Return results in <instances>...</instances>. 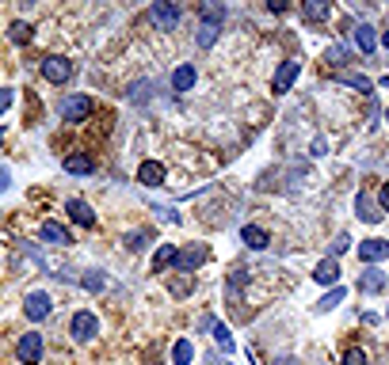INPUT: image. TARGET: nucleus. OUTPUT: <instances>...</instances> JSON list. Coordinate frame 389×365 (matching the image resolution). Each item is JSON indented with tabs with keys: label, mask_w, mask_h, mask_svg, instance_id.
<instances>
[{
	"label": "nucleus",
	"mask_w": 389,
	"mask_h": 365,
	"mask_svg": "<svg viewBox=\"0 0 389 365\" xmlns=\"http://www.w3.org/2000/svg\"><path fill=\"white\" fill-rule=\"evenodd\" d=\"M328 61H332V65H348L351 54H348L344 46H332V49H328Z\"/></svg>",
	"instance_id": "32"
},
{
	"label": "nucleus",
	"mask_w": 389,
	"mask_h": 365,
	"mask_svg": "<svg viewBox=\"0 0 389 365\" xmlns=\"http://www.w3.org/2000/svg\"><path fill=\"white\" fill-rule=\"evenodd\" d=\"M359 259H363V263L389 259V240H366V243H359Z\"/></svg>",
	"instance_id": "12"
},
{
	"label": "nucleus",
	"mask_w": 389,
	"mask_h": 365,
	"mask_svg": "<svg viewBox=\"0 0 389 365\" xmlns=\"http://www.w3.org/2000/svg\"><path fill=\"white\" fill-rule=\"evenodd\" d=\"M339 365H366V350L363 346H351L348 354H344V362Z\"/></svg>",
	"instance_id": "30"
},
{
	"label": "nucleus",
	"mask_w": 389,
	"mask_h": 365,
	"mask_svg": "<svg viewBox=\"0 0 389 365\" xmlns=\"http://www.w3.org/2000/svg\"><path fill=\"white\" fill-rule=\"evenodd\" d=\"M348 84H351V88H355V91H374V84L366 80L363 73H348Z\"/></svg>",
	"instance_id": "31"
},
{
	"label": "nucleus",
	"mask_w": 389,
	"mask_h": 365,
	"mask_svg": "<svg viewBox=\"0 0 389 365\" xmlns=\"http://www.w3.org/2000/svg\"><path fill=\"white\" fill-rule=\"evenodd\" d=\"M149 19L160 27V31H176V23H180V8L168 4V0H157V4L149 8Z\"/></svg>",
	"instance_id": "7"
},
{
	"label": "nucleus",
	"mask_w": 389,
	"mask_h": 365,
	"mask_svg": "<svg viewBox=\"0 0 389 365\" xmlns=\"http://www.w3.org/2000/svg\"><path fill=\"white\" fill-rule=\"evenodd\" d=\"M275 365H298V357H275Z\"/></svg>",
	"instance_id": "39"
},
{
	"label": "nucleus",
	"mask_w": 389,
	"mask_h": 365,
	"mask_svg": "<svg viewBox=\"0 0 389 365\" xmlns=\"http://www.w3.org/2000/svg\"><path fill=\"white\" fill-rule=\"evenodd\" d=\"M191 357H195V346H191V339H180L172 346V362L176 365H191Z\"/></svg>",
	"instance_id": "22"
},
{
	"label": "nucleus",
	"mask_w": 389,
	"mask_h": 365,
	"mask_svg": "<svg viewBox=\"0 0 389 365\" xmlns=\"http://www.w3.org/2000/svg\"><path fill=\"white\" fill-rule=\"evenodd\" d=\"M207 259H210V247H207V243H191V247H183V252L176 255V267H180L183 274H195V270H199Z\"/></svg>",
	"instance_id": "6"
},
{
	"label": "nucleus",
	"mask_w": 389,
	"mask_h": 365,
	"mask_svg": "<svg viewBox=\"0 0 389 365\" xmlns=\"http://www.w3.org/2000/svg\"><path fill=\"white\" fill-rule=\"evenodd\" d=\"M351 243H355V240H351L348 232H339V236H336V243H332V255H344V252L351 247Z\"/></svg>",
	"instance_id": "33"
},
{
	"label": "nucleus",
	"mask_w": 389,
	"mask_h": 365,
	"mask_svg": "<svg viewBox=\"0 0 389 365\" xmlns=\"http://www.w3.org/2000/svg\"><path fill=\"white\" fill-rule=\"evenodd\" d=\"M309 153H313V156H324V137H313V145H309Z\"/></svg>",
	"instance_id": "38"
},
{
	"label": "nucleus",
	"mask_w": 389,
	"mask_h": 365,
	"mask_svg": "<svg viewBox=\"0 0 389 365\" xmlns=\"http://www.w3.org/2000/svg\"><path fill=\"white\" fill-rule=\"evenodd\" d=\"M313 282H317V285H332V289H336V282H339V267H336V259H321V263H317Z\"/></svg>",
	"instance_id": "16"
},
{
	"label": "nucleus",
	"mask_w": 389,
	"mask_h": 365,
	"mask_svg": "<svg viewBox=\"0 0 389 365\" xmlns=\"http://www.w3.org/2000/svg\"><path fill=\"white\" fill-rule=\"evenodd\" d=\"M267 8H271L275 16H282V12H290V4H286V0H271V4H267Z\"/></svg>",
	"instance_id": "37"
},
{
	"label": "nucleus",
	"mask_w": 389,
	"mask_h": 365,
	"mask_svg": "<svg viewBox=\"0 0 389 365\" xmlns=\"http://www.w3.org/2000/svg\"><path fill=\"white\" fill-rule=\"evenodd\" d=\"M386 118H389V111H386Z\"/></svg>",
	"instance_id": "42"
},
{
	"label": "nucleus",
	"mask_w": 389,
	"mask_h": 365,
	"mask_svg": "<svg viewBox=\"0 0 389 365\" xmlns=\"http://www.w3.org/2000/svg\"><path fill=\"white\" fill-rule=\"evenodd\" d=\"M378 84H381V88H389V76H381V80H378Z\"/></svg>",
	"instance_id": "41"
},
{
	"label": "nucleus",
	"mask_w": 389,
	"mask_h": 365,
	"mask_svg": "<svg viewBox=\"0 0 389 365\" xmlns=\"http://www.w3.org/2000/svg\"><path fill=\"white\" fill-rule=\"evenodd\" d=\"M218 31H222V27H210V23H199V34H195V42H199L202 49H210L218 42Z\"/></svg>",
	"instance_id": "26"
},
{
	"label": "nucleus",
	"mask_w": 389,
	"mask_h": 365,
	"mask_svg": "<svg viewBox=\"0 0 389 365\" xmlns=\"http://www.w3.org/2000/svg\"><path fill=\"white\" fill-rule=\"evenodd\" d=\"M355 213H359L363 221H378V217H381V206H374L370 195H359V198H355Z\"/></svg>",
	"instance_id": "20"
},
{
	"label": "nucleus",
	"mask_w": 389,
	"mask_h": 365,
	"mask_svg": "<svg viewBox=\"0 0 389 365\" xmlns=\"http://www.w3.org/2000/svg\"><path fill=\"white\" fill-rule=\"evenodd\" d=\"M381 285H386V274H381V270H366L363 282H359V289H363V293H378Z\"/></svg>",
	"instance_id": "23"
},
{
	"label": "nucleus",
	"mask_w": 389,
	"mask_h": 365,
	"mask_svg": "<svg viewBox=\"0 0 389 365\" xmlns=\"http://www.w3.org/2000/svg\"><path fill=\"white\" fill-rule=\"evenodd\" d=\"M8 187H12V171H8V168H0V195H4Z\"/></svg>",
	"instance_id": "36"
},
{
	"label": "nucleus",
	"mask_w": 389,
	"mask_h": 365,
	"mask_svg": "<svg viewBox=\"0 0 389 365\" xmlns=\"http://www.w3.org/2000/svg\"><path fill=\"white\" fill-rule=\"evenodd\" d=\"M381 46H386V49H389V31H386V34H381Z\"/></svg>",
	"instance_id": "40"
},
{
	"label": "nucleus",
	"mask_w": 389,
	"mask_h": 365,
	"mask_svg": "<svg viewBox=\"0 0 389 365\" xmlns=\"http://www.w3.org/2000/svg\"><path fill=\"white\" fill-rule=\"evenodd\" d=\"M378 206H381V213H389V183L378 190Z\"/></svg>",
	"instance_id": "35"
},
{
	"label": "nucleus",
	"mask_w": 389,
	"mask_h": 365,
	"mask_svg": "<svg viewBox=\"0 0 389 365\" xmlns=\"http://www.w3.org/2000/svg\"><path fill=\"white\" fill-rule=\"evenodd\" d=\"M138 183L141 187H165V164L160 160H141V168H138Z\"/></svg>",
	"instance_id": "8"
},
{
	"label": "nucleus",
	"mask_w": 389,
	"mask_h": 365,
	"mask_svg": "<svg viewBox=\"0 0 389 365\" xmlns=\"http://www.w3.org/2000/svg\"><path fill=\"white\" fill-rule=\"evenodd\" d=\"M176 255H180V247H176V243L157 247V255H153V270H160V274H165L168 267H176Z\"/></svg>",
	"instance_id": "17"
},
{
	"label": "nucleus",
	"mask_w": 389,
	"mask_h": 365,
	"mask_svg": "<svg viewBox=\"0 0 389 365\" xmlns=\"http://www.w3.org/2000/svg\"><path fill=\"white\" fill-rule=\"evenodd\" d=\"M240 240L249 243L252 252H264L267 243H271V236H267V228H260V225H244L240 228Z\"/></svg>",
	"instance_id": "15"
},
{
	"label": "nucleus",
	"mask_w": 389,
	"mask_h": 365,
	"mask_svg": "<svg viewBox=\"0 0 389 365\" xmlns=\"http://www.w3.org/2000/svg\"><path fill=\"white\" fill-rule=\"evenodd\" d=\"M8 38L16 42V46H27V42L34 38V27L27 23V19H12V27H8Z\"/></svg>",
	"instance_id": "18"
},
{
	"label": "nucleus",
	"mask_w": 389,
	"mask_h": 365,
	"mask_svg": "<svg viewBox=\"0 0 389 365\" xmlns=\"http://www.w3.org/2000/svg\"><path fill=\"white\" fill-rule=\"evenodd\" d=\"M145 243H149V232H130L126 236V252H145Z\"/></svg>",
	"instance_id": "28"
},
{
	"label": "nucleus",
	"mask_w": 389,
	"mask_h": 365,
	"mask_svg": "<svg viewBox=\"0 0 389 365\" xmlns=\"http://www.w3.org/2000/svg\"><path fill=\"white\" fill-rule=\"evenodd\" d=\"M88 114H92V99L88 96H65L61 99V122H88Z\"/></svg>",
	"instance_id": "5"
},
{
	"label": "nucleus",
	"mask_w": 389,
	"mask_h": 365,
	"mask_svg": "<svg viewBox=\"0 0 389 365\" xmlns=\"http://www.w3.org/2000/svg\"><path fill=\"white\" fill-rule=\"evenodd\" d=\"M298 73H302L298 61H282L279 73H275V80H271V88L279 91V96H282V91H290V88H294V80H298Z\"/></svg>",
	"instance_id": "9"
},
{
	"label": "nucleus",
	"mask_w": 389,
	"mask_h": 365,
	"mask_svg": "<svg viewBox=\"0 0 389 365\" xmlns=\"http://www.w3.org/2000/svg\"><path fill=\"white\" fill-rule=\"evenodd\" d=\"M81 285H84V289H88V293H100L103 285H107V278H103V270H84Z\"/></svg>",
	"instance_id": "24"
},
{
	"label": "nucleus",
	"mask_w": 389,
	"mask_h": 365,
	"mask_svg": "<svg viewBox=\"0 0 389 365\" xmlns=\"http://www.w3.org/2000/svg\"><path fill=\"white\" fill-rule=\"evenodd\" d=\"M42 350H46V342H42V335H39V331L19 335V342H16V357H19V365H39V362H42Z\"/></svg>",
	"instance_id": "2"
},
{
	"label": "nucleus",
	"mask_w": 389,
	"mask_h": 365,
	"mask_svg": "<svg viewBox=\"0 0 389 365\" xmlns=\"http://www.w3.org/2000/svg\"><path fill=\"white\" fill-rule=\"evenodd\" d=\"M42 240H46V243H58V247H65V243H73V236H69V228L58 225V221H42Z\"/></svg>",
	"instance_id": "14"
},
{
	"label": "nucleus",
	"mask_w": 389,
	"mask_h": 365,
	"mask_svg": "<svg viewBox=\"0 0 389 365\" xmlns=\"http://www.w3.org/2000/svg\"><path fill=\"white\" fill-rule=\"evenodd\" d=\"M328 4H324V0H309V4H306V16L309 19H324V16H328Z\"/></svg>",
	"instance_id": "29"
},
{
	"label": "nucleus",
	"mask_w": 389,
	"mask_h": 365,
	"mask_svg": "<svg viewBox=\"0 0 389 365\" xmlns=\"http://www.w3.org/2000/svg\"><path fill=\"white\" fill-rule=\"evenodd\" d=\"M195 80H199L195 65L183 61V65H176V73H172V91H191V88H195Z\"/></svg>",
	"instance_id": "13"
},
{
	"label": "nucleus",
	"mask_w": 389,
	"mask_h": 365,
	"mask_svg": "<svg viewBox=\"0 0 389 365\" xmlns=\"http://www.w3.org/2000/svg\"><path fill=\"white\" fill-rule=\"evenodd\" d=\"M344 297H348V289H344V285H336V289H328V293H324L321 300H317V312H332V309H336V305H339V300H344Z\"/></svg>",
	"instance_id": "21"
},
{
	"label": "nucleus",
	"mask_w": 389,
	"mask_h": 365,
	"mask_svg": "<svg viewBox=\"0 0 389 365\" xmlns=\"http://www.w3.org/2000/svg\"><path fill=\"white\" fill-rule=\"evenodd\" d=\"M65 213H69V217H73L81 228H96V213H92V206L81 202V198H69V202H65Z\"/></svg>",
	"instance_id": "10"
},
{
	"label": "nucleus",
	"mask_w": 389,
	"mask_h": 365,
	"mask_svg": "<svg viewBox=\"0 0 389 365\" xmlns=\"http://www.w3.org/2000/svg\"><path fill=\"white\" fill-rule=\"evenodd\" d=\"M69 335H73V342H92L96 335H100V320L92 316V312H73V320H69Z\"/></svg>",
	"instance_id": "3"
},
{
	"label": "nucleus",
	"mask_w": 389,
	"mask_h": 365,
	"mask_svg": "<svg viewBox=\"0 0 389 365\" xmlns=\"http://www.w3.org/2000/svg\"><path fill=\"white\" fill-rule=\"evenodd\" d=\"M54 312V300H50V293H42V289H34V293H27V300H23V316L27 320H34V324H42V320Z\"/></svg>",
	"instance_id": "4"
},
{
	"label": "nucleus",
	"mask_w": 389,
	"mask_h": 365,
	"mask_svg": "<svg viewBox=\"0 0 389 365\" xmlns=\"http://www.w3.org/2000/svg\"><path fill=\"white\" fill-rule=\"evenodd\" d=\"M12 99H16V91H12V88H0V114L12 107Z\"/></svg>",
	"instance_id": "34"
},
{
	"label": "nucleus",
	"mask_w": 389,
	"mask_h": 365,
	"mask_svg": "<svg viewBox=\"0 0 389 365\" xmlns=\"http://www.w3.org/2000/svg\"><path fill=\"white\" fill-rule=\"evenodd\" d=\"M61 168H65L69 175H92V171H96V160H92L88 153H69L65 160H61Z\"/></svg>",
	"instance_id": "11"
},
{
	"label": "nucleus",
	"mask_w": 389,
	"mask_h": 365,
	"mask_svg": "<svg viewBox=\"0 0 389 365\" xmlns=\"http://www.w3.org/2000/svg\"><path fill=\"white\" fill-rule=\"evenodd\" d=\"M222 19H225V8H222V4H202V23L218 27Z\"/></svg>",
	"instance_id": "27"
},
{
	"label": "nucleus",
	"mask_w": 389,
	"mask_h": 365,
	"mask_svg": "<svg viewBox=\"0 0 389 365\" xmlns=\"http://www.w3.org/2000/svg\"><path fill=\"white\" fill-rule=\"evenodd\" d=\"M355 46L363 49V54H374V49H378V34H374V27H366V23L355 27Z\"/></svg>",
	"instance_id": "19"
},
{
	"label": "nucleus",
	"mask_w": 389,
	"mask_h": 365,
	"mask_svg": "<svg viewBox=\"0 0 389 365\" xmlns=\"http://www.w3.org/2000/svg\"><path fill=\"white\" fill-rule=\"evenodd\" d=\"M214 342L225 350V354H233V350H237V342H233V331H229L225 324H214Z\"/></svg>",
	"instance_id": "25"
},
{
	"label": "nucleus",
	"mask_w": 389,
	"mask_h": 365,
	"mask_svg": "<svg viewBox=\"0 0 389 365\" xmlns=\"http://www.w3.org/2000/svg\"><path fill=\"white\" fill-rule=\"evenodd\" d=\"M39 69H42V76L50 84H65V80H73V61L69 57H61V54H46L39 61Z\"/></svg>",
	"instance_id": "1"
}]
</instances>
